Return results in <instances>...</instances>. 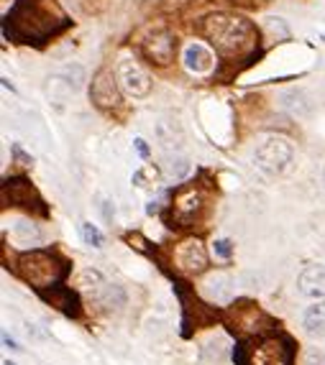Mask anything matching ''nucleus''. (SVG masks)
Returning a JSON list of instances; mask_svg holds the SVG:
<instances>
[{
	"mask_svg": "<svg viewBox=\"0 0 325 365\" xmlns=\"http://www.w3.org/2000/svg\"><path fill=\"white\" fill-rule=\"evenodd\" d=\"M174 263L184 274H203L208 268V250L197 237H187L174 248Z\"/></svg>",
	"mask_w": 325,
	"mask_h": 365,
	"instance_id": "obj_7",
	"label": "nucleus"
},
{
	"mask_svg": "<svg viewBox=\"0 0 325 365\" xmlns=\"http://www.w3.org/2000/svg\"><path fill=\"white\" fill-rule=\"evenodd\" d=\"M215 253L221 258H231V253H234V243L228 240V237H223V240H215Z\"/></svg>",
	"mask_w": 325,
	"mask_h": 365,
	"instance_id": "obj_23",
	"label": "nucleus"
},
{
	"mask_svg": "<svg viewBox=\"0 0 325 365\" xmlns=\"http://www.w3.org/2000/svg\"><path fill=\"white\" fill-rule=\"evenodd\" d=\"M174 220L177 222H182V225H190L192 220L200 215V210H203V192L200 189H184V192H179L177 197H174Z\"/></svg>",
	"mask_w": 325,
	"mask_h": 365,
	"instance_id": "obj_10",
	"label": "nucleus"
},
{
	"mask_svg": "<svg viewBox=\"0 0 325 365\" xmlns=\"http://www.w3.org/2000/svg\"><path fill=\"white\" fill-rule=\"evenodd\" d=\"M136 148H139V153H141L144 158L149 156V148H146V140L144 138H136Z\"/></svg>",
	"mask_w": 325,
	"mask_h": 365,
	"instance_id": "obj_24",
	"label": "nucleus"
},
{
	"mask_svg": "<svg viewBox=\"0 0 325 365\" xmlns=\"http://www.w3.org/2000/svg\"><path fill=\"white\" fill-rule=\"evenodd\" d=\"M11 21L16 34L26 41H39L64 26V16L54 6V0H19Z\"/></svg>",
	"mask_w": 325,
	"mask_h": 365,
	"instance_id": "obj_2",
	"label": "nucleus"
},
{
	"mask_svg": "<svg viewBox=\"0 0 325 365\" xmlns=\"http://www.w3.org/2000/svg\"><path fill=\"white\" fill-rule=\"evenodd\" d=\"M234 324L239 329H244V332H261V324H269V319H266L261 312H259V307L254 304H241L234 309ZM234 327V329H236Z\"/></svg>",
	"mask_w": 325,
	"mask_h": 365,
	"instance_id": "obj_14",
	"label": "nucleus"
},
{
	"mask_svg": "<svg viewBox=\"0 0 325 365\" xmlns=\"http://www.w3.org/2000/svg\"><path fill=\"white\" fill-rule=\"evenodd\" d=\"M3 365H16V363H11V360H6V363H3Z\"/></svg>",
	"mask_w": 325,
	"mask_h": 365,
	"instance_id": "obj_26",
	"label": "nucleus"
},
{
	"mask_svg": "<svg viewBox=\"0 0 325 365\" xmlns=\"http://www.w3.org/2000/svg\"><path fill=\"white\" fill-rule=\"evenodd\" d=\"M41 299H44V302H49L51 307H56L61 314H67V317H77V314H80L77 297H74V294L69 292V289H64V287L46 289V292H41Z\"/></svg>",
	"mask_w": 325,
	"mask_h": 365,
	"instance_id": "obj_13",
	"label": "nucleus"
},
{
	"mask_svg": "<svg viewBox=\"0 0 325 365\" xmlns=\"http://www.w3.org/2000/svg\"><path fill=\"white\" fill-rule=\"evenodd\" d=\"M182 61H184V69L192 74H208L215 64L213 54L205 49L203 43H187V46H184Z\"/></svg>",
	"mask_w": 325,
	"mask_h": 365,
	"instance_id": "obj_11",
	"label": "nucleus"
},
{
	"mask_svg": "<svg viewBox=\"0 0 325 365\" xmlns=\"http://www.w3.org/2000/svg\"><path fill=\"white\" fill-rule=\"evenodd\" d=\"M205 297L210 299V302H218V304H223V302H228L231 299V279H228L226 274H215L210 276L208 281H205Z\"/></svg>",
	"mask_w": 325,
	"mask_h": 365,
	"instance_id": "obj_16",
	"label": "nucleus"
},
{
	"mask_svg": "<svg viewBox=\"0 0 325 365\" xmlns=\"http://www.w3.org/2000/svg\"><path fill=\"white\" fill-rule=\"evenodd\" d=\"M302 327L310 337H325V302H315L302 317Z\"/></svg>",
	"mask_w": 325,
	"mask_h": 365,
	"instance_id": "obj_15",
	"label": "nucleus"
},
{
	"mask_svg": "<svg viewBox=\"0 0 325 365\" xmlns=\"http://www.w3.org/2000/svg\"><path fill=\"white\" fill-rule=\"evenodd\" d=\"M80 230H82V240H85L87 245H92V248H103V235H100L98 227L90 225V222H82Z\"/></svg>",
	"mask_w": 325,
	"mask_h": 365,
	"instance_id": "obj_22",
	"label": "nucleus"
},
{
	"mask_svg": "<svg viewBox=\"0 0 325 365\" xmlns=\"http://www.w3.org/2000/svg\"><path fill=\"white\" fill-rule=\"evenodd\" d=\"M156 135H159V143L164 148H177L182 143V128H179L177 120L156 123Z\"/></svg>",
	"mask_w": 325,
	"mask_h": 365,
	"instance_id": "obj_17",
	"label": "nucleus"
},
{
	"mask_svg": "<svg viewBox=\"0 0 325 365\" xmlns=\"http://www.w3.org/2000/svg\"><path fill=\"white\" fill-rule=\"evenodd\" d=\"M118 77L111 69H100L95 77H92L90 87V98L98 108H116L121 103V95H118Z\"/></svg>",
	"mask_w": 325,
	"mask_h": 365,
	"instance_id": "obj_9",
	"label": "nucleus"
},
{
	"mask_svg": "<svg viewBox=\"0 0 325 365\" xmlns=\"http://www.w3.org/2000/svg\"><path fill=\"white\" fill-rule=\"evenodd\" d=\"M118 85L126 95L131 98H146L151 92V77L146 74V69L134 59H121L116 69Z\"/></svg>",
	"mask_w": 325,
	"mask_h": 365,
	"instance_id": "obj_6",
	"label": "nucleus"
},
{
	"mask_svg": "<svg viewBox=\"0 0 325 365\" xmlns=\"http://www.w3.org/2000/svg\"><path fill=\"white\" fill-rule=\"evenodd\" d=\"M297 289L300 294L310 299H323L325 297V266H307L297 279Z\"/></svg>",
	"mask_w": 325,
	"mask_h": 365,
	"instance_id": "obj_12",
	"label": "nucleus"
},
{
	"mask_svg": "<svg viewBox=\"0 0 325 365\" xmlns=\"http://www.w3.org/2000/svg\"><path fill=\"white\" fill-rule=\"evenodd\" d=\"M11 184V202L13 205H21V207H31L29 202L31 197H34V189H31V184L26 182V179H13Z\"/></svg>",
	"mask_w": 325,
	"mask_h": 365,
	"instance_id": "obj_19",
	"label": "nucleus"
},
{
	"mask_svg": "<svg viewBox=\"0 0 325 365\" xmlns=\"http://www.w3.org/2000/svg\"><path fill=\"white\" fill-rule=\"evenodd\" d=\"M174 51H177V38L172 36V31L156 29L151 31L146 38H144V54L154 61V64H169L174 59Z\"/></svg>",
	"mask_w": 325,
	"mask_h": 365,
	"instance_id": "obj_8",
	"label": "nucleus"
},
{
	"mask_svg": "<svg viewBox=\"0 0 325 365\" xmlns=\"http://www.w3.org/2000/svg\"><path fill=\"white\" fill-rule=\"evenodd\" d=\"M187 171H190V164H187V158L184 156H177V153H174V156L166 161V174H169V177L182 179Z\"/></svg>",
	"mask_w": 325,
	"mask_h": 365,
	"instance_id": "obj_20",
	"label": "nucleus"
},
{
	"mask_svg": "<svg viewBox=\"0 0 325 365\" xmlns=\"http://www.w3.org/2000/svg\"><path fill=\"white\" fill-rule=\"evenodd\" d=\"M254 161L264 174H282L287 169V164L292 161V143L282 135H271L264 143H259L256 153H254Z\"/></svg>",
	"mask_w": 325,
	"mask_h": 365,
	"instance_id": "obj_5",
	"label": "nucleus"
},
{
	"mask_svg": "<svg viewBox=\"0 0 325 365\" xmlns=\"http://www.w3.org/2000/svg\"><path fill=\"white\" fill-rule=\"evenodd\" d=\"M3 342H6V345L11 347V350H19V342L11 340V337H8V335H3Z\"/></svg>",
	"mask_w": 325,
	"mask_h": 365,
	"instance_id": "obj_25",
	"label": "nucleus"
},
{
	"mask_svg": "<svg viewBox=\"0 0 325 365\" xmlns=\"http://www.w3.org/2000/svg\"><path fill=\"white\" fill-rule=\"evenodd\" d=\"M203 34L215 46V51L226 56H241L256 46L254 24L236 13H210L203 21Z\"/></svg>",
	"mask_w": 325,
	"mask_h": 365,
	"instance_id": "obj_1",
	"label": "nucleus"
},
{
	"mask_svg": "<svg viewBox=\"0 0 325 365\" xmlns=\"http://www.w3.org/2000/svg\"><path fill=\"white\" fill-rule=\"evenodd\" d=\"M95 284H98V287H103V284H105L103 276H100L98 271L85 268V271H80V274H77V287H80V289H92Z\"/></svg>",
	"mask_w": 325,
	"mask_h": 365,
	"instance_id": "obj_21",
	"label": "nucleus"
},
{
	"mask_svg": "<svg viewBox=\"0 0 325 365\" xmlns=\"http://www.w3.org/2000/svg\"><path fill=\"white\" fill-rule=\"evenodd\" d=\"M13 235H16V240L24 243V245H36L39 240H41L39 227L34 225V222H29V220H19V222H13Z\"/></svg>",
	"mask_w": 325,
	"mask_h": 365,
	"instance_id": "obj_18",
	"label": "nucleus"
},
{
	"mask_svg": "<svg viewBox=\"0 0 325 365\" xmlns=\"http://www.w3.org/2000/svg\"><path fill=\"white\" fill-rule=\"evenodd\" d=\"M241 365H292V342L279 335L264 337L246 350Z\"/></svg>",
	"mask_w": 325,
	"mask_h": 365,
	"instance_id": "obj_4",
	"label": "nucleus"
},
{
	"mask_svg": "<svg viewBox=\"0 0 325 365\" xmlns=\"http://www.w3.org/2000/svg\"><path fill=\"white\" fill-rule=\"evenodd\" d=\"M19 271L31 287H36L39 292H46V289H54L59 284L61 276L67 274V266L54 253L31 250V253H24L19 258Z\"/></svg>",
	"mask_w": 325,
	"mask_h": 365,
	"instance_id": "obj_3",
	"label": "nucleus"
}]
</instances>
